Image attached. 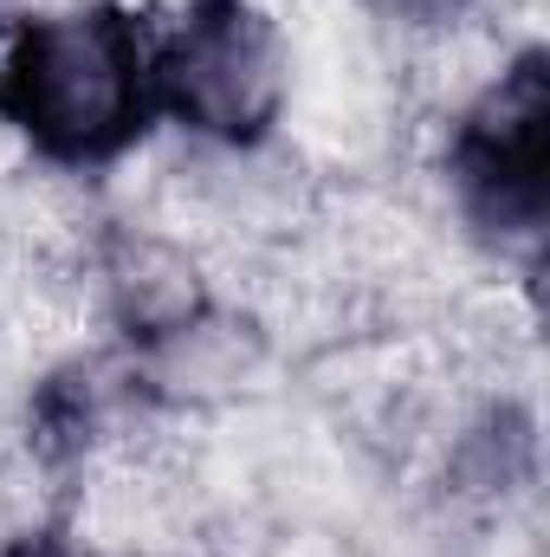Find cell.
Returning a JSON list of instances; mask_svg holds the SVG:
<instances>
[{
  "label": "cell",
  "instance_id": "obj_1",
  "mask_svg": "<svg viewBox=\"0 0 550 557\" xmlns=\"http://www.w3.org/2000/svg\"><path fill=\"white\" fill-rule=\"evenodd\" d=\"M7 98L20 124L52 149H111L137 117V52L111 13L46 20L20 39Z\"/></svg>",
  "mask_w": 550,
  "mask_h": 557
},
{
  "label": "cell",
  "instance_id": "obj_2",
  "mask_svg": "<svg viewBox=\"0 0 550 557\" xmlns=\"http://www.w3.org/2000/svg\"><path fill=\"white\" fill-rule=\"evenodd\" d=\"M175 104L214 137H247L278 104V52L247 13H208L168 59Z\"/></svg>",
  "mask_w": 550,
  "mask_h": 557
}]
</instances>
